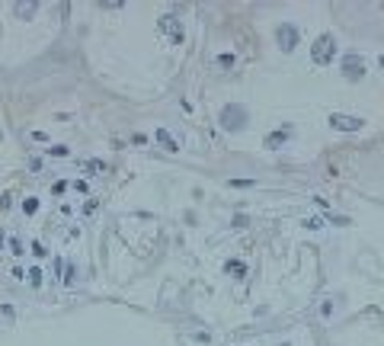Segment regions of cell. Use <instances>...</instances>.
<instances>
[{
  "mask_svg": "<svg viewBox=\"0 0 384 346\" xmlns=\"http://www.w3.org/2000/svg\"><path fill=\"white\" fill-rule=\"evenodd\" d=\"M336 58V35L333 32H320L314 45H310V61H314L317 67H330Z\"/></svg>",
  "mask_w": 384,
  "mask_h": 346,
  "instance_id": "cell-1",
  "label": "cell"
},
{
  "mask_svg": "<svg viewBox=\"0 0 384 346\" xmlns=\"http://www.w3.org/2000/svg\"><path fill=\"white\" fill-rule=\"evenodd\" d=\"M218 122H221L224 132H244L247 122H250V109H247V106H240V103H231V106H224V109H221Z\"/></svg>",
  "mask_w": 384,
  "mask_h": 346,
  "instance_id": "cell-2",
  "label": "cell"
},
{
  "mask_svg": "<svg viewBox=\"0 0 384 346\" xmlns=\"http://www.w3.org/2000/svg\"><path fill=\"white\" fill-rule=\"evenodd\" d=\"M340 74H343V80H349V83L365 80V74H368L365 58L358 55V52H346V55H343V61H340Z\"/></svg>",
  "mask_w": 384,
  "mask_h": 346,
  "instance_id": "cell-3",
  "label": "cell"
},
{
  "mask_svg": "<svg viewBox=\"0 0 384 346\" xmlns=\"http://www.w3.org/2000/svg\"><path fill=\"white\" fill-rule=\"evenodd\" d=\"M327 125L333 128V132L352 135V132H362V128H365V119L362 116H349V112H330L327 116Z\"/></svg>",
  "mask_w": 384,
  "mask_h": 346,
  "instance_id": "cell-4",
  "label": "cell"
},
{
  "mask_svg": "<svg viewBox=\"0 0 384 346\" xmlns=\"http://www.w3.org/2000/svg\"><path fill=\"white\" fill-rule=\"evenodd\" d=\"M275 42H279V49L285 55H292L298 45H301V29H298L295 22H279V26H275Z\"/></svg>",
  "mask_w": 384,
  "mask_h": 346,
  "instance_id": "cell-5",
  "label": "cell"
},
{
  "mask_svg": "<svg viewBox=\"0 0 384 346\" xmlns=\"http://www.w3.org/2000/svg\"><path fill=\"white\" fill-rule=\"evenodd\" d=\"M288 138H292V122H285L282 128H272V132L262 138V148L266 151H279V148L288 145Z\"/></svg>",
  "mask_w": 384,
  "mask_h": 346,
  "instance_id": "cell-6",
  "label": "cell"
},
{
  "mask_svg": "<svg viewBox=\"0 0 384 346\" xmlns=\"http://www.w3.org/2000/svg\"><path fill=\"white\" fill-rule=\"evenodd\" d=\"M154 138H157V145L163 148V151H179V145H176V141H173V135L170 132H166V128H157V132H154Z\"/></svg>",
  "mask_w": 384,
  "mask_h": 346,
  "instance_id": "cell-7",
  "label": "cell"
},
{
  "mask_svg": "<svg viewBox=\"0 0 384 346\" xmlns=\"http://www.w3.org/2000/svg\"><path fill=\"white\" fill-rule=\"evenodd\" d=\"M224 272H227V276H234V279H244L247 276V263H244V260H227V263H224Z\"/></svg>",
  "mask_w": 384,
  "mask_h": 346,
  "instance_id": "cell-8",
  "label": "cell"
},
{
  "mask_svg": "<svg viewBox=\"0 0 384 346\" xmlns=\"http://www.w3.org/2000/svg\"><path fill=\"white\" fill-rule=\"evenodd\" d=\"M237 64V58H234V52H221L218 55V67H224V71H231Z\"/></svg>",
  "mask_w": 384,
  "mask_h": 346,
  "instance_id": "cell-9",
  "label": "cell"
},
{
  "mask_svg": "<svg viewBox=\"0 0 384 346\" xmlns=\"http://www.w3.org/2000/svg\"><path fill=\"white\" fill-rule=\"evenodd\" d=\"M301 224H304V228H310V231H320V228H323V218H320V215H314V218H304Z\"/></svg>",
  "mask_w": 384,
  "mask_h": 346,
  "instance_id": "cell-10",
  "label": "cell"
},
{
  "mask_svg": "<svg viewBox=\"0 0 384 346\" xmlns=\"http://www.w3.org/2000/svg\"><path fill=\"white\" fill-rule=\"evenodd\" d=\"M327 218H330L333 224H352L349 218H346V215H336V212H327Z\"/></svg>",
  "mask_w": 384,
  "mask_h": 346,
  "instance_id": "cell-11",
  "label": "cell"
},
{
  "mask_svg": "<svg viewBox=\"0 0 384 346\" xmlns=\"http://www.w3.org/2000/svg\"><path fill=\"white\" fill-rule=\"evenodd\" d=\"M234 189H247V186H256V180H231Z\"/></svg>",
  "mask_w": 384,
  "mask_h": 346,
  "instance_id": "cell-12",
  "label": "cell"
},
{
  "mask_svg": "<svg viewBox=\"0 0 384 346\" xmlns=\"http://www.w3.org/2000/svg\"><path fill=\"white\" fill-rule=\"evenodd\" d=\"M314 205H317V209H323V212H333V209H330V202L323 199V196H314Z\"/></svg>",
  "mask_w": 384,
  "mask_h": 346,
  "instance_id": "cell-13",
  "label": "cell"
},
{
  "mask_svg": "<svg viewBox=\"0 0 384 346\" xmlns=\"http://www.w3.org/2000/svg\"><path fill=\"white\" fill-rule=\"evenodd\" d=\"M231 224H234V228H247V215H234Z\"/></svg>",
  "mask_w": 384,
  "mask_h": 346,
  "instance_id": "cell-14",
  "label": "cell"
},
{
  "mask_svg": "<svg viewBox=\"0 0 384 346\" xmlns=\"http://www.w3.org/2000/svg\"><path fill=\"white\" fill-rule=\"evenodd\" d=\"M320 314L330 317V314H333V302H323V305H320Z\"/></svg>",
  "mask_w": 384,
  "mask_h": 346,
  "instance_id": "cell-15",
  "label": "cell"
},
{
  "mask_svg": "<svg viewBox=\"0 0 384 346\" xmlns=\"http://www.w3.org/2000/svg\"><path fill=\"white\" fill-rule=\"evenodd\" d=\"M29 279H32V285H39V282H42V272H39V269H32V272H29Z\"/></svg>",
  "mask_w": 384,
  "mask_h": 346,
  "instance_id": "cell-16",
  "label": "cell"
},
{
  "mask_svg": "<svg viewBox=\"0 0 384 346\" xmlns=\"http://www.w3.org/2000/svg\"><path fill=\"white\" fill-rule=\"evenodd\" d=\"M22 209H26V212H29V215H32V212H35V209H39V202H35V199H29V202H26V205H22Z\"/></svg>",
  "mask_w": 384,
  "mask_h": 346,
  "instance_id": "cell-17",
  "label": "cell"
},
{
  "mask_svg": "<svg viewBox=\"0 0 384 346\" xmlns=\"http://www.w3.org/2000/svg\"><path fill=\"white\" fill-rule=\"evenodd\" d=\"M378 67H381V71H384V55H378Z\"/></svg>",
  "mask_w": 384,
  "mask_h": 346,
  "instance_id": "cell-18",
  "label": "cell"
},
{
  "mask_svg": "<svg viewBox=\"0 0 384 346\" xmlns=\"http://www.w3.org/2000/svg\"><path fill=\"white\" fill-rule=\"evenodd\" d=\"M279 346H292V343H279Z\"/></svg>",
  "mask_w": 384,
  "mask_h": 346,
  "instance_id": "cell-19",
  "label": "cell"
}]
</instances>
